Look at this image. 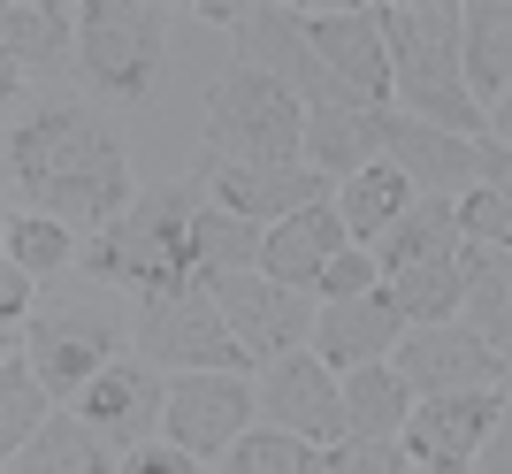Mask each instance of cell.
Returning <instances> with one entry per match:
<instances>
[{"label":"cell","instance_id":"cell-27","mask_svg":"<svg viewBox=\"0 0 512 474\" xmlns=\"http://www.w3.org/2000/svg\"><path fill=\"white\" fill-rule=\"evenodd\" d=\"M512 85V0H467V92L497 108Z\"/></svg>","mask_w":512,"mask_h":474},{"label":"cell","instance_id":"cell-8","mask_svg":"<svg viewBox=\"0 0 512 474\" xmlns=\"http://www.w3.org/2000/svg\"><path fill=\"white\" fill-rule=\"evenodd\" d=\"M23 352H31V367H39V383L54 398H85L92 375H107L130 352V322H115V306H100V299L46 306L23 329Z\"/></svg>","mask_w":512,"mask_h":474},{"label":"cell","instance_id":"cell-22","mask_svg":"<svg viewBox=\"0 0 512 474\" xmlns=\"http://www.w3.org/2000/svg\"><path fill=\"white\" fill-rule=\"evenodd\" d=\"M8 474H123V452H115L85 413L69 406V413H54L31 444L8 459Z\"/></svg>","mask_w":512,"mask_h":474},{"label":"cell","instance_id":"cell-14","mask_svg":"<svg viewBox=\"0 0 512 474\" xmlns=\"http://www.w3.org/2000/svg\"><path fill=\"white\" fill-rule=\"evenodd\" d=\"M77 413H85L115 452L161 444V429H169V375L153 360H138V352H123L107 375H92V390L77 398Z\"/></svg>","mask_w":512,"mask_h":474},{"label":"cell","instance_id":"cell-10","mask_svg":"<svg viewBox=\"0 0 512 474\" xmlns=\"http://www.w3.org/2000/svg\"><path fill=\"white\" fill-rule=\"evenodd\" d=\"M390 367L406 375L413 398H459V390H505L512 352H497L490 337H474L467 322H428V329L398 337Z\"/></svg>","mask_w":512,"mask_h":474},{"label":"cell","instance_id":"cell-39","mask_svg":"<svg viewBox=\"0 0 512 474\" xmlns=\"http://www.w3.org/2000/svg\"><path fill=\"white\" fill-rule=\"evenodd\" d=\"M490 138H497V146H512V85H505V100L490 108Z\"/></svg>","mask_w":512,"mask_h":474},{"label":"cell","instance_id":"cell-13","mask_svg":"<svg viewBox=\"0 0 512 474\" xmlns=\"http://www.w3.org/2000/svg\"><path fill=\"white\" fill-rule=\"evenodd\" d=\"M260 390L245 375H169V444H184L192 459H222L237 436H253Z\"/></svg>","mask_w":512,"mask_h":474},{"label":"cell","instance_id":"cell-38","mask_svg":"<svg viewBox=\"0 0 512 474\" xmlns=\"http://www.w3.org/2000/svg\"><path fill=\"white\" fill-rule=\"evenodd\" d=\"M192 16H199V23H214V31H237V16H245V8H237V0H199Z\"/></svg>","mask_w":512,"mask_h":474},{"label":"cell","instance_id":"cell-12","mask_svg":"<svg viewBox=\"0 0 512 474\" xmlns=\"http://www.w3.org/2000/svg\"><path fill=\"white\" fill-rule=\"evenodd\" d=\"M306 39L329 69H337L344 85L390 108L398 100V69H390V23H383V0H367V8H299Z\"/></svg>","mask_w":512,"mask_h":474},{"label":"cell","instance_id":"cell-11","mask_svg":"<svg viewBox=\"0 0 512 474\" xmlns=\"http://www.w3.org/2000/svg\"><path fill=\"white\" fill-rule=\"evenodd\" d=\"M253 390H260V421H268V429H291V436H306V444H337L344 436V375L321 360L314 345L268 360Z\"/></svg>","mask_w":512,"mask_h":474},{"label":"cell","instance_id":"cell-31","mask_svg":"<svg viewBox=\"0 0 512 474\" xmlns=\"http://www.w3.org/2000/svg\"><path fill=\"white\" fill-rule=\"evenodd\" d=\"M214 474H329V452L306 444V436H291V429H268V421H260L253 436H237L230 452L214 459Z\"/></svg>","mask_w":512,"mask_h":474},{"label":"cell","instance_id":"cell-5","mask_svg":"<svg viewBox=\"0 0 512 474\" xmlns=\"http://www.w3.org/2000/svg\"><path fill=\"white\" fill-rule=\"evenodd\" d=\"M207 153L237 169H291L306 161V108L276 77L230 62L207 85Z\"/></svg>","mask_w":512,"mask_h":474},{"label":"cell","instance_id":"cell-24","mask_svg":"<svg viewBox=\"0 0 512 474\" xmlns=\"http://www.w3.org/2000/svg\"><path fill=\"white\" fill-rule=\"evenodd\" d=\"M459 283H467L459 322L505 352V345H512V253H497V245H474V237H467V245H459Z\"/></svg>","mask_w":512,"mask_h":474},{"label":"cell","instance_id":"cell-4","mask_svg":"<svg viewBox=\"0 0 512 474\" xmlns=\"http://www.w3.org/2000/svg\"><path fill=\"white\" fill-rule=\"evenodd\" d=\"M169 77L161 0H77V85L107 108H146Z\"/></svg>","mask_w":512,"mask_h":474},{"label":"cell","instance_id":"cell-3","mask_svg":"<svg viewBox=\"0 0 512 474\" xmlns=\"http://www.w3.org/2000/svg\"><path fill=\"white\" fill-rule=\"evenodd\" d=\"M383 23H390L398 108L413 123L451 130V138H490V108L467 92V8L413 0V8H383Z\"/></svg>","mask_w":512,"mask_h":474},{"label":"cell","instance_id":"cell-35","mask_svg":"<svg viewBox=\"0 0 512 474\" xmlns=\"http://www.w3.org/2000/svg\"><path fill=\"white\" fill-rule=\"evenodd\" d=\"M459 230H467L474 245H497V253H512V199L490 192V184H474V192L459 199Z\"/></svg>","mask_w":512,"mask_h":474},{"label":"cell","instance_id":"cell-34","mask_svg":"<svg viewBox=\"0 0 512 474\" xmlns=\"http://www.w3.org/2000/svg\"><path fill=\"white\" fill-rule=\"evenodd\" d=\"M367 291H383V260L367 253V245H344L329 268H321V283H314V299L321 306H344V299H367Z\"/></svg>","mask_w":512,"mask_h":474},{"label":"cell","instance_id":"cell-7","mask_svg":"<svg viewBox=\"0 0 512 474\" xmlns=\"http://www.w3.org/2000/svg\"><path fill=\"white\" fill-rule=\"evenodd\" d=\"M230 39H237V62L260 69V77H276L306 115H321V108H375V100H360V92H352L337 69L314 54L299 8H283V0H253V8L237 16Z\"/></svg>","mask_w":512,"mask_h":474},{"label":"cell","instance_id":"cell-17","mask_svg":"<svg viewBox=\"0 0 512 474\" xmlns=\"http://www.w3.org/2000/svg\"><path fill=\"white\" fill-rule=\"evenodd\" d=\"M474 146L482 138H451L436 123H413L406 108H383V161H398L421 199H467L482 184L474 176Z\"/></svg>","mask_w":512,"mask_h":474},{"label":"cell","instance_id":"cell-33","mask_svg":"<svg viewBox=\"0 0 512 474\" xmlns=\"http://www.w3.org/2000/svg\"><path fill=\"white\" fill-rule=\"evenodd\" d=\"M329 474H421L398 436H337L329 444Z\"/></svg>","mask_w":512,"mask_h":474},{"label":"cell","instance_id":"cell-2","mask_svg":"<svg viewBox=\"0 0 512 474\" xmlns=\"http://www.w3.org/2000/svg\"><path fill=\"white\" fill-rule=\"evenodd\" d=\"M214 207L207 192V169L192 176H169L123 207L100 237H85V276L100 291H130V299H153V291H176V283H199L192 276V237H199V215Z\"/></svg>","mask_w":512,"mask_h":474},{"label":"cell","instance_id":"cell-30","mask_svg":"<svg viewBox=\"0 0 512 474\" xmlns=\"http://www.w3.org/2000/svg\"><path fill=\"white\" fill-rule=\"evenodd\" d=\"M390 306L406 314V329H428V322H459V299H467V283H459V260H428V268H398L383 276Z\"/></svg>","mask_w":512,"mask_h":474},{"label":"cell","instance_id":"cell-25","mask_svg":"<svg viewBox=\"0 0 512 474\" xmlns=\"http://www.w3.org/2000/svg\"><path fill=\"white\" fill-rule=\"evenodd\" d=\"M413 199H421V192H413V176L398 169V161H375V169H360L352 184H337V215H344V230H352V245L375 253L383 230L406 215Z\"/></svg>","mask_w":512,"mask_h":474},{"label":"cell","instance_id":"cell-28","mask_svg":"<svg viewBox=\"0 0 512 474\" xmlns=\"http://www.w3.org/2000/svg\"><path fill=\"white\" fill-rule=\"evenodd\" d=\"M260 253H268V230L230 207H207L199 215V237H192V276L199 283H222V276H253Z\"/></svg>","mask_w":512,"mask_h":474},{"label":"cell","instance_id":"cell-19","mask_svg":"<svg viewBox=\"0 0 512 474\" xmlns=\"http://www.w3.org/2000/svg\"><path fill=\"white\" fill-rule=\"evenodd\" d=\"M398 337H406V314L390 306V291H367V299L321 306V322H314V352L337 367V375L390 360V352H398Z\"/></svg>","mask_w":512,"mask_h":474},{"label":"cell","instance_id":"cell-20","mask_svg":"<svg viewBox=\"0 0 512 474\" xmlns=\"http://www.w3.org/2000/svg\"><path fill=\"white\" fill-rule=\"evenodd\" d=\"M344 245H352V230H344L337 199H329V207H306V215H291V222H276V230H268L260 276H268V283H291V291H314L321 268H329Z\"/></svg>","mask_w":512,"mask_h":474},{"label":"cell","instance_id":"cell-32","mask_svg":"<svg viewBox=\"0 0 512 474\" xmlns=\"http://www.w3.org/2000/svg\"><path fill=\"white\" fill-rule=\"evenodd\" d=\"M0 253L16 260V268H31V276H54V268H69L85 245H77L69 222L31 215V207H8V222H0Z\"/></svg>","mask_w":512,"mask_h":474},{"label":"cell","instance_id":"cell-40","mask_svg":"<svg viewBox=\"0 0 512 474\" xmlns=\"http://www.w3.org/2000/svg\"><path fill=\"white\" fill-rule=\"evenodd\" d=\"M421 474H474V467H421Z\"/></svg>","mask_w":512,"mask_h":474},{"label":"cell","instance_id":"cell-1","mask_svg":"<svg viewBox=\"0 0 512 474\" xmlns=\"http://www.w3.org/2000/svg\"><path fill=\"white\" fill-rule=\"evenodd\" d=\"M8 199L100 237L138 199L123 130L77 92H46L23 123H8Z\"/></svg>","mask_w":512,"mask_h":474},{"label":"cell","instance_id":"cell-15","mask_svg":"<svg viewBox=\"0 0 512 474\" xmlns=\"http://www.w3.org/2000/svg\"><path fill=\"white\" fill-rule=\"evenodd\" d=\"M207 169V192H214V207H230V215H245V222H260V230H276V222H291V215H306V207H329V176L321 169H306V161H291V169H237V161H199Z\"/></svg>","mask_w":512,"mask_h":474},{"label":"cell","instance_id":"cell-23","mask_svg":"<svg viewBox=\"0 0 512 474\" xmlns=\"http://www.w3.org/2000/svg\"><path fill=\"white\" fill-rule=\"evenodd\" d=\"M459 245H467L459 199H413L406 215L383 230L375 260H383V276H398V268H428V260H459Z\"/></svg>","mask_w":512,"mask_h":474},{"label":"cell","instance_id":"cell-36","mask_svg":"<svg viewBox=\"0 0 512 474\" xmlns=\"http://www.w3.org/2000/svg\"><path fill=\"white\" fill-rule=\"evenodd\" d=\"M123 474H199V459L184 452V444H138V452H123Z\"/></svg>","mask_w":512,"mask_h":474},{"label":"cell","instance_id":"cell-16","mask_svg":"<svg viewBox=\"0 0 512 474\" xmlns=\"http://www.w3.org/2000/svg\"><path fill=\"white\" fill-rule=\"evenodd\" d=\"M497 413H505V390H459V398H421L406 421V444L413 467H474V452L490 444Z\"/></svg>","mask_w":512,"mask_h":474},{"label":"cell","instance_id":"cell-18","mask_svg":"<svg viewBox=\"0 0 512 474\" xmlns=\"http://www.w3.org/2000/svg\"><path fill=\"white\" fill-rule=\"evenodd\" d=\"M0 69L8 77H77V0H8L0 8Z\"/></svg>","mask_w":512,"mask_h":474},{"label":"cell","instance_id":"cell-37","mask_svg":"<svg viewBox=\"0 0 512 474\" xmlns=\"http://www.w3.org/2000/svg\"><path fill=\"white\" fill-rule=\"evenodd\" d=\"M474 176H482L490 192H505V199H512V146H497V138H482V146H474Z\"/></svg>","mask_w":512,"mask_h":474},{"label":"cell","instance_id":"cell-9","mask_svg":"<svg viewBox=\"0 0 512 474\" xmlns=\"http://www.w3.org/2000/svg\"><path fill=\"white\" fill-rule=\"evenodd\" d=\"M214 306H222V322H230V337L245 345V360L268 367L283 360V352H306L314 345V322H321V299L314 291H291V283H268L253 268V276H222L207 283Z\"/></svg>","mask_w":512,"mask_h":474},{"label":"cell","instance_id":"cell-6","mask_svg":"<svg viewBox=\"0 0 512 474\" xmlns=\"http://www.w3.org/2000/svg\"><path fill=\"white\" fill-rule=\"evenodd\" d=\"M130 352L161 375H245V345L230 337L207 283H176L153 299H130Z\"/></svg>","mask_w":512,"mask_h":474},{"label":"cell","instance_id":"cell-26","mask_svg":"<svg viewBox=\"0 0 512 474\" xmlns=\"http://www.w3.org/2000/svg\"><path fill=\"white\" fill-rule=\"evenodd\" d=\"M413 406H421V398L406 390V375L390 360L344 375V436H406Z\"/></svg>","mask_w":512,"mask_h":474},{"label":"cell","instance_id":"cell-21","mask_svg":"<svg viewBox=\"0 0 512 474\" xmlns=\"http://www.w3.org/2000/svg\"><path fill=\"white\" fill-rule=\"evenodd\" d=\"M383 161V108H321L306 115V169L329 184H352L360 169Z\"/></svg>","mask_w":512,"mask_h":474},{"label":"cell","instance_id":"cell-29","mask_svg":"<svg viewBox=\"0 0 512 474\" xmlns=\"http://www.w3.org/2000/svg\"><path fill=\"white\" fill-rule=\"evenodd\" d=\"M54 421V390L39 383V367H31V352L23 345H8L0 352V452L16 459L31 436Z\"/></svg>","mask_w":512,"mask_h":474}]
</instances>
